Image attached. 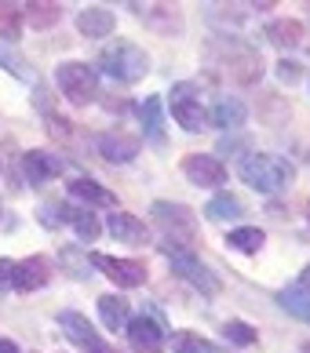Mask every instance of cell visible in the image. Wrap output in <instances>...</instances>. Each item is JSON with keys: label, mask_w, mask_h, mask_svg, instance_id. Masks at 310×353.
I'll return each mask as SVG.
<instances>
[{"label": "cell", "mask_w": 310, "mask_h": 353, "mask_svg": "<svg viewBox=\"0 0 310 353\" xmlns=\"http://www.w3.org/2000/svg\"><path fill=\"white\" fill-rule=\"evenodd\" d=\"M99 321H102V328H110V332H124L128 328V299L124 295H102L99 299Z\"/></svg>", "instance_id": "obj_19"}, {"label": "cell", "mask_w": 310, "mask_h": 353, "mask_svg": "<svg viewBox=\"0 0 310 353\" xmlns=\"http://www.w3.org/2000/svg\"><path fill=\"white\" fill-rule=\"evenodd\" d=\"M51 281V259L48 255H30L15 263L11 270V288L15 292H37V288H44Z\"/></svg>", "instance_id": "obj_12"}, {"label": "cell", "mask_w": 310, "mask_h": 353, "mask_svg": "<svg viewBox=\"0 0 310 353\" xmlns=\"http://www.w3.org/2000/svg\"><path fill=\"white\" fill-rule=\"evenodd\" d=\"M70 197L92 204V208H113V193L106 186H99L95 179H73L70 182Z\"/></svg>", "instance_id": "obj_22"}, {"label": "cell", "mask_w": 310, "mask_h": 353, "mask_svg": "<svg viewBox=\"0 0 310 353\" xmlns=\"http://www.w3.org/2000/svg\"><path fill=\"white\" fill-rule=\"evenodd\" d=\"M99 70L113 77V81H121V84H135V81H143V77L150 73V55L139 44L132 41H113L99 51Z\"/></svg>", "instance_id": "obj_2"}, {"label": "cell", "mask_w": 310, "mask_h": 353, "mask_svg": "<svg viewBox=\"0 0 310 353\" xmlns=\"http://www.w3.org/2000/svg\"><path fill=\"white\" fill-rule=\"evenodd\" d=\"M62 172V161L59 157H51L48 150H30L22 153V175L30 186H44L48 179H55Z\"/></svg>", "instance_id": "obj_13"}, {"label": "cell", "mask_w": 310, "mask_h": 353, "mask_svg": "<svg viewBox=\"0 0 310 353\" xmlns=\"http://www.w3.org/2000/svg\"><path fill=\"white\" fill-rule=\"evenodd\" d=\"M209 66L234 84H255L263 77V55L238 37H219L209 44Z\"/></svg>", "instance_id": "obj_1"}, {"label": "cell", "mask_w": 310, "mask_h": 353, "mask_svg": "<svg viewBox=\"0 0 310 353\" xmlns=\"http://www.w3.org/2000/svg\"><path fill=\"white\" fill-rule=\"evenodd\" d=\"M113 26H117V15H113L110 8H84L81 15H77V30L84 37H92V41H102V37L113 33Z\"/></svg>", "instance_id": "obj_16"}, {"label": "cell", "mask_w": 310, "mask_h": 353, "mask_svg": "<svg viewBox=\"0 0 310 353\" xmlns=\"http://www.w3.org/2000/svg\"><path fill=\"white\" fill-rule=\"evenodd\" d=\"M0 353H22V350L11 343V339H0Z\"/></svg>", "instance_id": "obj_32"}, {"label": "cell", "mask_w": 310, "mask_h": 353, "mask_svg": "<svg viewBox=\"0 0 310 353\" xmlns=\"http://www.w3.org/2000/svg\"><path fill=\"white\" fill-rule=\"evenodd\" d=\"M92 266L102 270L117 288H143L146 284V266L139 259H113V255H92Z\"/></svg>", "instance_id": "obj_9"}, {"label": "cell", "mask_w": 310, "mask_h": 353, "mask_svg": "<svg viewBox=\"0 0 310 353\" xmlns=\"http://www.w3.org/2000/svg\"><path fill=\"white\" fill-rule=\"evenodd\" d=\"M161 252H164V259L172 263V270L179 273V277H183L186 284H193L201 295H219V277L201 263L197 255H193L190 244H183V241H164Z\"/></svg>", "instance_id": "obj_4"}, {"label": "cell", "mask_w": 310, "mask_h": 353, "mask_svg": "<svg viewBox=\"0 0 310 353\" xmlns=\"http://www.w3.org/2000/svg\"><path fill=\"white\" fill-rule=\"evenodd\" d=\"M59 328L62 335L70 339L73 346H81L84 353H113V346L95 332V324L84 317V313H77V310H62L59 313Z\"/></svg>", "instance_id": "obj_7"}, {"label": "cell", "mask_w": 310, "mask_h": 353, "mask_svg": "<svg viewBox=\"0 0 310 353\" xmlns=\"http://www.w3.org/2000/svg\"><path fill=\"white\" fill-rule=\"evenodd\" d=\"M139 121H143V135L153 146H164V102L157 95H146L139 102Z\"/></svg>", "instance_id": "obj_17"}, {"label": "cell", "mask_w": 310, "mask_h": 353, "mask_svg": "<svg viewBox=\"0 0 310 353\" xmlns=\"http://www.w3.org/2000/svg\"><path fill=\"white\" fill-rule=\"evenodd\" d=\"M172 353H219L215 343H209L197 332H175L172 335Z\"/></svg>", "instance_id": "obj_25"}, {"label": "cell", "mask_w": 310, "mask_h": 353, "mask_svg": "<svg viewBox=\"0 0 310 353\" xmlns=\"http://www.w3.org/2000/svg\"><path fill=\"white\" fill-rule=\"evenodd\" d=\"M128 343H132L139 353H161V346H164V335H168V328L157 321V317H132L128 321Z\"/></svg>", "instance_id": "obj_11"}, {"label": "cell", "mask_w": 310, "mask_h": 353, "mask_svg": "<svg viewBox=\"0 0 310 353\" xmlns=\"http://www.w3.org/2000/svg\"><path fill=\"white\" fill-rule=\"evenodd\" d=\"M238 175L255 193H281L292 182V164L274 157V153H249L238 164Z\"/></svg>", "instance_id": "obj_3"}, {"label": "cell", "mask_w": 310, "mask_h": 353, "mask_svg": "<svg viewBox=\"0 0 310 353\" xmlns=\"http://www.w3.org/2000/svg\"><path fill=\"white\" fill-rule=\"evenodd\" d=\"M106 230H110V237L121 241V244H146L150 241V230L135 215H128V212H113L106 219Z\"/></svg>", "instance_id": "obj_15"}, {"label": "cell", "mask_w": 310, "mask_h": 353, "mask_svg": "<svg viewBox=\"0 0 310 353\" xmlns=\"http://www.w3.org/2000/svg\"><path fill=\"white\" fill-rule=\"evenodd\" d=\"M223 339L230 346H255L260 343V332H255L252 324H244V321H226L223 324Z\"/></svg>", "instance_id": "obj_27"}, {"label": "cell", "mask_w": 310, "mask_h": 353, "mask_svg": "<svg viewBox=\"0 0 310 353\" xmlns=\"http://www.w3.org/2000/svg\"><path fill=\"white\" fill-rule=\"evenodd\" d=\"M244 117H249V110H244V102L241 99H234V95H223V99H215L212 102V113H209V121L215 124V128H241L244 124Z\"/></svg>", "instance_id": "obj_18"}, {"label": "cell", "mask_w": 310, "mask_h": 353, "mask_svg": "<svg viewBox=\"0 0 310 353\" xmlns=\"http://www.w3.org/2000/svg\"><path fill=\"white\" fill-rule=\"evenodd\" d=\"M183 175L193 182V186L215 190V186L226 182V164L212 153H190V157H183Z\"/></svg>", "instance_id": "obj_10"}, {"label": "cell", "mask_w": 310, "mask_h": 353, "mask_svg": "<svg viewBox=\"0 0 310 353\" xmlns=\"http://www.w3.org/2000/svg\"><path fill=\"white\" fill-rule=\"evenodd\" d=\"M278 77L285 84H296L300 81V66H296V62H278Z\"/></svg>", "instance_id": "obj_30"}, {"label": "cell", "mask_w": 310, "mask_h": 353, "mask_svg": "<svg viewBox=\"0 0 310 353\" xmlns=\"http://www.w3.org/2000/svg\"><path fill=\"white\" fill-rule=\"evenodd\" d=\"M263 33L278 48H300L303 44V22L300 19H274V22H267Z\"/></svg>", "instance_id": "obj_20"}, {"label": "cell", "mask_w": 310, "mask_h": 353, "mask_svg": "<svg viewBox=\"0 0 310 353\" xmlns=\"http://www.w3.org/2000/svg\"><path fill=\"white\" fill-rule=\"evenodd\" d=\"M55 84L73 106H92L99 99V73L88 62H62V66H55Z\"/></svg>", "instance_id": "obj_5"}, {"label": "cell", "mask_w": 310, "mask_h": 353, "mask_svg": "<svg viewBox=\"0 0 310 353\" xmlns=\"http://www.w3.org/2000/svg\"><path fill=\"white\" fill-rule=\"evenodd\" d=\"M95 146H99V153L106 157L110 164H128V161H135V157H139V139L124 135V132H102L95 139Z\"/></svg>", "instance_id": "obj_14"}, {"label": "cell", "mask_w": 310, "mask_h": 353, "mask_svg": "<svg viewBox=\"0 0 310 353\" xmlns=\"http://www.w3.org/2000/svg\"><path fill=\"white\" fill-rule=\"evenodd\" d=\"M11 270H15V263H11V259H0V288H11Z\"/></svg>", "instance_id": "obj_31"}, {"label": "cell", "mask_w": 310, "mask_h": 353, "mask_svg": "<svg viewBox=\"0 0 310 353\" xmlns=\"http://www.w3.org/2000/svg\"><path fill=\"white\" fill-rule=\"evenodd\" d=\"M22 33V15H19V4H0V41L15 44Z\"/></svg>", "instance_id": "obj_28"}, {"label": "cell", "mask_w": 310, "mask_h": 353, "mask_svg": "<svg viewBox=\"0 0 310 353\" xmlns=\"http://www.w3.org/2000/svg\"><path fill=\"white\" fill-rule=\"evenodd\" d=\"M19 15H22L26 26H33V30H51V26H59L62 8H59V4H44V0H37V4H19Z\"/></svg>", "instance_id": "obj_21"}, {"label": "cell", "mask_w": 310, "mask_h": 353, "mask_svg": "<svg viewBox=\"0 0 310 353\" xmlns=\"http://www.w3.org/2000/svg\"><path fill=\"white\" fill-rule=\"evenodd\" d=\"M278 303H281V310H289L292 317H300L303 324H310V292L296 281V284H289V288H281L278 292Z\"/></svg>", "instance_id": "obj_23"}, {"label": "cell", "mask_w": 310, "mask_h": 353, "mask_svg": "<svg viewBox=\"0 0 310 353\" xmlns=\"http://www.w3.org/2000/svg\"><path fill=\"white\" fill-rule=\"evenodd\" d=\"M0 70H8L11 77H15V81H33V73H30V62H26V59H19L15 51H11V48H4V44H0Z\"/></svg>", "instance_id": "obj_29"}, {"label": "cell", "mask_w": 310, "mask_h": 353, "mask_svg": "<svg viewBox=\"0 0 310 353\" xmlns=\"http://www.w3.org/2000/svg\"><path fill=\"white\" fill-rule=\"evenodd\" d=\"M226 244L234 248V252H241V255H255L267 244V233L260 226H241V230H230Z\"/></svg>", "instance_id": "obj_24"}, {"label": "cell", "mask_w": 310, "mask_h": 353, "mask_svg": "<svg viewBox=\"0 0 310 353\" xmlns=\"http://www.w3.org/2000/svg\"><path fill=\"white\" fill-rule=\"evenodd\" d=\"M300 353H310V343H307V346H303V350H300Z\"/></svg>", "instance_id": "obj_34"}, {"label": "cell", "mask_w": 310, "mask_h": 353, "mask_svg": "<svg viewBox=\"0 0 310 353\" xmlns=\"http://www.w3.org/2000/svg\"><path fill=\"white\" fill-rule=\"evenodd\" d=\"M153 212V219H157V226H164L168 230V241H179L183 237V244H190L193 241V212L186 204H172V201H157L150 208Z\"/></svg>", "instance_id": "obj_8"}, {"label": "cell", "mask_w": 310, "mask_h": 353, "mask_svg": "<svg viewBox=\"0 0 310 353\" xmlns=\"http://www.w3.org/2000/svg\"><path fill=\"white\" fill-rule=\"evenodd\" d=\"M172 121L183 128V132H204V124H209V113H204L201 106V88L193 84V81H179L172 88Z\"/></svg>", "instance_id": "obj_6"}, {"label": "cell", "mask_w": 310, "mask_h": 353, "mask_svg": "<svg viewBox=\"0 0 310 353\" xmlns=\"http://www.w3.org/2000/svg\"><path fill=\"white\" fill-rule=\"evenodd\" d=\"M204 215H209L212 222H226V219H238L244 215V204L238 197H230V193H219L215 201H209V208H204Z\"/></svg>", "instance_id": "obj_26"}, {"label": "cell", "mask_w": 310, "mask_h": 353, "mask_svg": "<svg viewBox=\"0 0 310 353\" xmlns=\"http://www.w3.org/2000/svg\"><path fill=\"white\" fill-rule=\"evenodd\" d=\"M300 284H303V288H307V292H310V266H307V270L300 273Z\"/></svg>", "instance_id": "obj_33"}]
</instances>
